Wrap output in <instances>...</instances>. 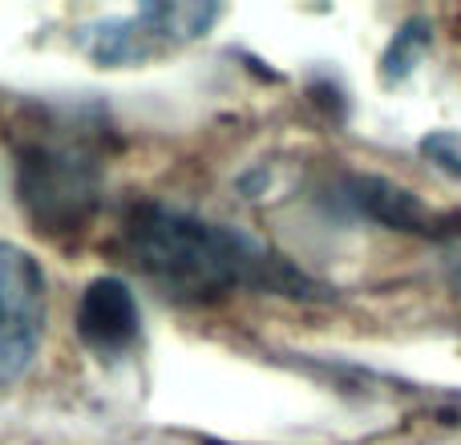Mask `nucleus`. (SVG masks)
<instances>
[{
	"instance_id": "20e7f679",
	"label": "nucleus",
	"mask_w": 461,
	"mask_h": 445,
	"mask_svg": "<svg viewBox=\"0 0 461 445\" xmlns=\"http://www.w3.org/2000/svg\"><path fill=\"white\" fill-rule=\"evenodd\" d=\"M49 324V284L37 255L0 239V385L32 368Z\"/></svg>"
},
{
	"instance_id": "0eeeda50",
	"label": "nucleus",
	"mask_w": 461,
	"mask_h": 445,
	"mask_svg": "<svg viewBox=\"0 0 461 445\" xmlns=\"http://www.w3.org/2000/svg\"><path fill=\"white\" fill-rule=\"evenodd\" d=\"M425 45H429L425 21H409L405 29L397 32V41L389 45V53H384V61H381L384 81H401L409 69H417V57L425 53Z\"/></svg>"
},
{
	"instance_id": "423d86ee",
	"label": "nucleus",
	"mask_w": 461,
	"mask_h": 445,
	"mask_svg": "<svg viewBox=\"0 0 461 445\" xmlns=\"http://www.w3.org/2000/svg\"><path fill=\"white\" fill-rule=\"evenodd\" d=\"M348 199L365 211L368 219H381L384 227H397V231H429V207L417 199L413 191L405 186L389 183V178H352L348 183Z\"/></svg>"
},
{
	"instance_id": "39448f33",
	"label": "nucleus",
	"mask_w": 461,
	"mask_h": 445,
	"mask_svg": "<svg viewBox=\"0 0 461 445\" xmlns=\"http://www.w3.org/2000/svg\"><path fill=\"white\" fill-rule=\"evenodd\" d=\"M73 324L89 352H97L102 360H118L142 336V308H138L130 284H122L118 276H97L81 292Z\"/></svg>"
},
{
	"instance_id": "f03ea898",
	"label": "nucleus",
	"mask_w": 461,
	"mask_h": 445,
	"mask_svg": "<svg viewBox=\"0 0 461 445\" xmlns=\"http://www.w3.org/2000/svg\"><path fill=\"white\" fill-rule=\"evenodd\" d=\"M223 8L207 0H162L138 5L130 13L97 16L81 29V49L102 69H134L158 57L203 41L219 24Z\"/></svg>"
},
{
	"instance_id": "f257e3e1",
	"label": "nucleus",
	"mask_w": 461,
	"mask_h": 445,
	"mask_svg": "<svg viewBox=\"0 0 461 445\" xmlns=\"http://www.w3.org/2000/svg\"><path fill=\"white\" fill-rule=\"evenodd\" d=\"M122 251L138 276L183 304H215L239 292L287 300L320 295L316 279L303 276L259 235L167 203H142L130 211L122 227Z\"/></svg>"
},
{
	"instance_id": "7ed1b4c3",
	"label": "nucleus",
	"mask_w": 461,
	"mask_h": 445,
	"mask_svg": "<svg viewBox=\"0 0 461 445\" xmlns=\"http://www.w3.org/2000/svg\"><path fill=\"white\" fill-rule=\"evenodd\" d=\"M21 207L45 231H73L94 215L102 170L77 142H37L21 154Z\"/></svg>"
},
{
	"instance_id": "6e6552de",
	"label": "nucleus",
	"mask_w": 461,
	"mask_h": 445,
	"mask_svg": "<svg viewBox=\"0 0 461 445\" xmlns=\"http://www.w3.org/2000/svg\"><path fill=\"white\" fill-rule=\"evenodd\" d=\"M421 154L438 170L461 178V130H433V134H425L421 138Z\"/></svg>"
}]
</instances>
